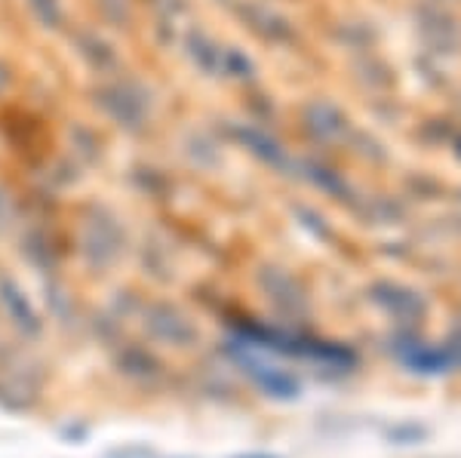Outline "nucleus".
Segmentation results:
<instances>
[{
	"label": "nucleus",
	"instance_id": "nucleus-1",
	"mask_svg": "<svg viewBox=\"0 0 461 458\" xmlns=\"http://www.w3.org/2000/svg\"><path fill=\"white\" fill-rule=\"evenodd\" d=\"M41 400V388L22 375H4L0 379V409L6 412H28Z\"/></svg>",
	"mask_w": 461,
	"mask_h": 458
},
{
	"label": "nucleus",
	"instance_id": "nucleus-2",
	"mask_svg": "<svg viewBox=\"0 0 461 458\" xmlns=\"http://www.w3.org/2000/svg\"><path fill=\"white\" fill-rule=\"evenodd\" d=\"M121 373H126L130 379L148 382L160 373V366H158V360L148 357V354H142V351H126L121 357Z\"/></svg>",
	"mask_w": 461,
	"mask_h": 458
},
{
	"label": "nucleus",
	"instance_id": "nucleus-3",
	"mask_svg": "<svg viewBox=\"0 0 461 458\" xmlns=\"http://www.w3.org/2000/svg\"><path fill=\"white\" fill-rule=\"evenodd\" d=\"M154 329H158L160 338H167V342H173V345H185L194 338V332L188 329V323H182L178 317H169V314L158 317V320H154Z\"/></svg>",
	"mask_w": 461,
	"mask_h": 458
},
{
	"label": "nucleus",
	"instance_id": "nucleus-4",
	"mask_svg": "<svg viewBox=\"0 0 461 458\" xmlns=\"http://www.w3.org/2000/svg\"><path fill=\"white\" fill-rule=\"evenodd\" d=\"M102 458H154V449L145 446V443H126V446L108 449Z\"/></svg>",
	"mask_w": 461,
	"mask_h": 458
},
{
	"label": "nucleus",
	"instance_id": "nucleus-5",
	"mask_svg": "<svg viewBox=\"0 0 461 458\" xmlns=\"http://www.w3.org/2000/svg\"><path fill=\"white\" fill-rule=\"evenodd\" d=\"M425 434L428 431H425V427H419V425H397V427H391V431H388V437L397 440V443H419Z\"/></svg>",
	"mask_w": 461,
	"mask_h": 458
},
{
	"label": "nucleus",
	"instance_id": "nucleus-6",
	"mask_svg": "<svg viewBox=\"0 0 461 458\" xmlns=\"http://www.w3.org/2000/svg\"><path fill=\"white\" fill-rule=\"evenodd\" d=\"M230 458H284V455H271V453H243V455H230Z\"/></svg>",
	"mask_w": 461,
	"mask_h": 458
},
{
	"label": "nucleus",
	"instance_id": "nucleus-7",
	"mask_svg": "<svg viewBox=\"0 0 461 458\" xmlns=\"http://www.w3.org/2000/svg\"><path fill=\"white\" fill-rule=\"evenodd\" d=\"M154 458H158V455H154ZM173 458H194V455H173Z\"/></svg>",
	"mask_w": 461,
	"mask_h": 458
}]
</instances>
